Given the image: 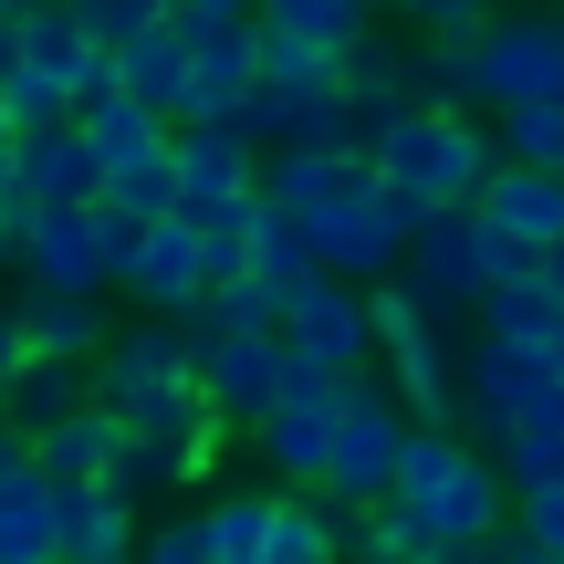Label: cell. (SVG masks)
I'll use <instances>...</instances> for the list:
<instances>
[{"label": "cell", "instance_id": "cell-33", "mask_svg": "<svg viewBox=\"0 0 564 564\" xmlns=\"http://www.w3.org/2000/svg\"><path fill=\"white\" fill-rule=\"evenodd\" d=\"M491 460H502V481H512V491H544V481H564V429L533 419V429H512Z\"/></svg>", "mask_w": 564, "mask_h": 564}, {"label": "cell", "instance_id": "cell-21", "mask_svg": "<svg viewBox=\"0 0 564 564\" xmlns=\"http://www.w3.org/2000/svg\"><path fill=\"white\" fill-rule=\"evenodd\" d=\"M116 440H126V419L105 398H84V408H63L53 429H32V460L53 470V481H95V470H116Z\"/></svg>", "mask_w": 564, "mask_h": 564}, {"label": "cell", "instance_id": "cell-16", "mask_svg": "<svg viewBox=\"0 0 564 564\" xmlns=\"http://www.w3.org/2000/svg\"><path fill=\"white\" fill-rule=\"evenodd\" d=\"M470 209H481V220L502 230L512 251H554V241H564V167H523V158H502V167L481 178V199H470Z\"/></svg>", "mask_w": 564, "mask_h": 564}, {"label": "cell", "instance_id": "cell-3", "mask_svg": "<svg viewBox=\"0 0 564 564\" xmlns=\"http://www.w3.org/2000/svg\"><path fill=\"white\" fill-rule=\"evenodd\" d=\"M241 126H251V147H282V137H356V116H345V53H324V42L262 21V84H251ZM356 147H366V137H356Z\"/></svg>", "mask_w": 564, "mask_h": 564}, {"label": "cell", "instance_id": "cell-28", "mask_svg": "<svg viewBox=\"0 0 564 564\" xmlns=\"http://www.w3.org/2000/svg\"><path fill=\"white\" fill-rule=\"evenodd\" d=\"M491 147L523 167H564V95H523V105H491Z\"/></svg>", "mask_w": 564, "mask_h": 564}, {"label": "cell", "instance_id": "cell-34", "mask_svg": "<svg viewBox=\"0 0 564 564\" xmlns=\"http://www.w3.org/2000/svg\"><path fill=\"white\" fill-rule=\"evenodd\" d=\"M199 324H282V293H272L262 272H220L209 303H199Z\"/></svg>", "mask_w": 564, "mask_h": 564}, {"label": "cell", "instance_id": "cell-5", "mask_svg": "<svg viewBox=\"0 0 564 564\" xmlns=\"http://www.w3.org/2000/svg\"><path fill=\"white\" fill-rule=\"evenodd\" d=\"M502 262H512V241L481 220V209H429V220H408L398 282L419 303H440V314H481V293L502 282Z\"/></svg>", "mask_w": 564, "mask_h": 564}, {"label": "cell", "instance_id": "cell-9", "mask_svg": "<svg viewBox=\"0 0 564 564\" xmlns=\"http://www.w3.org/2000/svg\"><path fill=\"white\" fill-rule=\"evenodd\" d=\"M282 345H293L303 366H335V377L377 366V282H356V272H314L293 303H282Z\"/></svg>", "mask_w": 564, "mask_h": 564}, {"label": "cell", "instance_id": "cell-19", "mask_svg": "<svg viewBox=\"0 0 564 564\" xmlns=\"http://www.w3.org/2000/svg\"><path fill=\"white\" fill-rule=\"evenodd\" d=\"M11 158H21V188H32V199H105L95 137H84L74 116H63V126H32V137H11Z\"/></svg>", "mask_w": 564, "mask_h": 564}, {"label": "cell", "instance_id": "cell-14", "mask_svg": "<svg viewBox=\"0 0 564 564\" xmlns=\"http://www.w3.org/2000/svg\"><path fill=\"white\" fill-rule=\"evenodd\" d=\"M188 32V105H178V126L188 116H241L251 105V84H262V21H188V11H167Z\"/></svg>", "mask_w": 564, "mask_h": 564}, {"label": "cell", "instance_id": "cell-2", "mask_svg": "<svg viewBox=\"0 0 564 564\" xmlns=\"http://www.w3.org/2000/svg\"><path fill=\"white\" fill-rule=\"evenodd\" d=\"M366 158H377L387 199H398L408 220H429V209H470L481 199V178L502 167V147H491L481 105H398V116L366 137Z\"/></svg>", "mask_w": 564, "mask_h": 564}, {"label": "cell", "instance_id": "cell-11", "mask_svg": "<svg viewBox=\"0 0 564 564\" xmlns=\"http://www.w3.org/2000/svg\"><path fill=\"white\" fill-rule=\"evenodd\" d=\"M209 282H220V251H209V230L188 220V209H158L116 293L137 303V314H199V303H209Z\"/></svg>", "mask_w": 564, "mask_h": 564}, {"label": "cell", "instance_id": "cell-4", "mask_svg": "<svg viewBox=\"0 0 564 564\" xmlns=\"http://www.w3.org/2000/svg\"><path fill=\"white\" fill-rule=\"evenodd\" d=\"M408 398L398 387L377 377V366H356V377H345V419H335V449H324V502L335 512H377L387 491H398V449H408Z\"/></svg>", "mask_w": 564, "mask_h": 564}, {"label": "cell", "instance_id": "cell-15", "mask_svg": "<svg viewBox=\"0 0 564 564\" xmlns=\"http://www.w3.org/2000/svg\"><path fill=\"white\" fill-rule=\"evenodd\" d=\"M137 491H126V481H105V470H95V481H53V564H116V554H137Z\"/></svg>", "mask_w": 564, "mask_h": 564}, {"label": "cell", "instance_id": "cell-10", "mask_svg": "<svg viewBox=\"0 0 564 564\" xmlns=\"http://www.w3.org/2000/svg\"><path fill=\"white\" fill-rule=\"evenodd\" d=\"M282 377H293L282 324H199V387H209V408H220L230 429L262 419V408L282 398Z\"/></svg>", "mask_w": 564, "mask_h": 564}, {"label": "cell", "instance_id": "cell-32", "mask_svg": "<svg viewBox=\"0 0 564 564\" xmlns=\"http://www.w3.org/2000/svg\"><path fill=\"white\" fill-rule=\"evenodd\" d=\"M105 199H126V209H137V220H158V209H178V137H167L158 158L116 167V178H105Z\"/></svg>", "mask_w": 564, "mask_h": 564}, {"label": "cell", "instance_id": "cell-12", "mask_svg": "<svg viewBox=\"0 0 564 564\" xmlns=\"http://www.w3.org/2000/svg\"><path fill=\"white\" fill-rule=\"evenodd\" d=\"M470 63H481V116L523 95H564V21L544 11H491L470 32Z\"/></svg>", "mask_w": 564, "mask_h": 564}, {"label": "cell", "instance_id": "cell-43", "mask_svg": "<svg viewBox=\"0 0 564 564\" xmlns=\"http://www.w3.org/2000/svg\"><path fill=\"white\" fill-rule=\"evenodd\" d=\"M0 137H11V95H0Z\"/></svg>", "mask_w": 564, "mask_h": 564}, {"label": "cell", "instance_id": "cell-24", "mask_svg": "<svg viewBox=\"0 0 564 564\" xmlns=\"http://www.w3.org/2000/svg\"><path fill=\"white\" fill-rule=\"evenodd\" d=\"M105 481H126L137 502H178V491H199V481H209V460H199L188 440H158V429H126V440H116V470H105Z\"/></svg>", "mask_w": 564, "mask_h": 564}, {"label": "cell", "instance_id": "cell-18", "mask_svg": "<svg viewBox=\"0 0 564 564\" xmlns=\"http://www.w3.org/2000/svg\"><path fill=\"white\" fill-rule=\"evenodd\" d=\"M21 335H32V356H84L95 366L105 356V335H116V324H105V293H53V282H21Z\"/></svg>", "mask_w": 564, "mask_h": 564}, {"label": "cell", "instance_id": "cell-26", "mask_svg": "<svg viewBox=\"0 0 564 564\" xmlns=\"http://www.w3.org/2000/svg\"><path fill=\"white\" fill-rule=\"evenodd\" d=\"M84 398H95V366L84 356H21V377L0 387V408H11L21 429H53L63 408H84Z\"/></svg>", "mask_w": 564, "mask_h": 564}, {"label": "cell", "instance_id": "cell-39", "mask_svg": "<svg viewBox=\"0 0 564 564\" xmlns=\"http://www.w3.org/2000/svg\"><path fill=\"white\" fill-rule=\"evenodd\" d=\"M21 356H32V335H21V314H0V387L21 377Z\"/></svg>", "mask_w": 564, "mask_h": 564}, {"label": "cell", "instance_id": "cell-41", "mask_svg": "<svg viewBox=\"0 0 564 564\" xmlns=\"http://www.w3.org/2000/svg\"><path fill=\"white\" fill-rule=\"evenodd\" d=\"M366 11H377V21H408V0H366Z\"/></svg>", "mask_w": 564, "mask_h": 564}, {"label": "cell", "instance_id": "cell-23", "mask_svg": "<svg viewBox=\"0 0 564 564\" xmlns=\"http://www.w3.org/2000/svg\"><path fill=\"white\" fill-rule=\"evenodd\" d=\"M481 335H523V345H554V335H564V293L544 282V251L512 262V272L481 293Z\"/></svg>", "mask_w": 564, "mask_h": 564}, {"label": "cell", "instance_id": "cell-7", "mask_svg": "<svg viewBox=\"0 0 564 564\" xmlns=\"http://www.w3.org/2000/svg\"><path fill=\"white\" fill-rule=\"evenodd\" d=\"M167 387H199V314H137L105 335L95 356V398L116 408V419H137L147 398H167Z\"/></svg>", "mask_w": 564, "mask_h": 564}, {"label": "cell", "instance_id": "cell-29", "mask_svg": "<svg viewBox=\"0 0 564 564\" xmlns=\"http://www.w3.org/2000/svg\"><path fill=\"white\" fill-rule=\"evenodd\" d=\"M262 21H282V32H303V42H324V53H345L356 32H377V11H366V0H262Z\"/></svg>", "mask_w": 564, "mask_h": 564}, {"label": "cell", "instance_id": "cell-30", "mask_svg": "<svg viewBox=\"0 0 564 564\" xmlns=\"http://www.w3.org/2000/svg\"><path fill=\"white\" fill-rule=\"evenodd\" d=\"M137 554H147V564H220V544H209V502L158 512V523L137 533Z\"/></svg>", "mask_w": 564, "mask_h": 564}, {"label": "cell", "instance_id": "cell-42", "mask_svg": "<svg viewBox=\"0 0 564 564\" xmlns=\"http://www.w3.org/2000/svg\"><path fill=\"white\" fill-rule=\"evenodd\" d=\"M21 11H32V0H0V21H21Z\"/></svg>", "mask_w": 564, "mask_h": 564}, {"label": "cell", "instance_id": "cell-6", "mask_svg": "<svg viewBox=\"0 0 564 564\" xmlns=\"http://www.w3.org/2000/svg\"><path fill=\"white\" fill-rule=\"evenodd\" d=\"M303 230H314V262L324 272H356V282H387V272L408 262V209L387 199L377 158H356V178L324 188V199L303 209Z\"/></svg>", "mask_w": 564, "mask_h": 564}, {"label": "cell", "instance_id": "cell-27", "mask_svg": "<svg viewBox=\"0 0 564 564\" xmlns=\"http://www.w3.org/2000/svg\"><path fill=\"white\" fill-rule=\"evenodd\" d=\"M272 512H282V481L209 491V544H220V564H272Z\"/></svg>", "mask_w": 564, "mask_h": 564}, {"label": "cell", "instance_id": "cell-38", "mask_svg": "<svg viewBox=\"0 0 564 564\" xmlns=\"http://www.w3.org/2000/svg\"><path fill=\"white\" fill-rule=\"evenodd\" d=\"M167 11H188V21H262V0H167Z\"/></svg>", "mask_w": 564, "mask_h": 564}, {"label": "cell", "instance_id": "cell-22", "mask_svg": "<svg viewBox=\"0 0 564 564\" xmlns=\"http://www.w3.org/2000/svg\"><path fill=\"white\" fill-rule=\"evenodd\" d=\"M0 564H53V470L32 449L0 460Z\"/></svg>", "mask_w": 564, "mask_h": 564}, {"label": "cell", "instance_id": "cell-37", "mask_svg": "<svg viewBox=\"0 0 564 564\" xmlns=\"http://www.w3.org/2000/svg\"><path fill=\"white\" fill-rule=\"evenodd\" d=\"M491 0H408V32H481Z\"/></svg>", "mask_w": 564, "mask_h": 564}, {"label": "cell", "instance_id": "cell-8", "mask_svg": "<svg viewBox=\"0 0 564 564\" xmlns=\"http://www.w3.org/2000/svg\"><path fill=\"white\" fill-rule=\"evenodd\" d=\"M335 419H345V377H335V366H303V356H293L282 398H272L262 419L241 429V440L262 449V470H272V481H324V449H335Z\"/></svg>", "mask_w": 564, "mask_h": 564}, {"label": "cell", "instance_id": "cell-25", "mask_svg": "<svg viewBox=\"0 0 564 564\" xmlns=\"http://www.w3.org/2000/svg\"><path fill=\"white\" fill-rule=\"evenodd\" d=\"M116 84L147 95L158 116H178V105H188V32H178V21H147L137 42H116Z\"/></svg>", "mask_w": 564, "mask_h": 564}, {"label": "cell", "instance_id": "cell-17", "mask_svg": "<svg viewBox=\"0 0 564 564\" xmlns=\"http://www.w3.org/2000/svg\"><path fill=\"white\" fill-rule=\"evenodd\" d=\"M398 105H419V42L356 32L345 42V116H356V137H377Z\"/></svg>", "mask_w": 564, "mask_h": 564}, {"label": "cell", "instance_id": "cell-36", "mask_svg": "<svg viewBox=\"0 0 564 564\" xmlns=\"http://www.w3.org/2000/svg\"><path fill=\"white\" fill-rule=\"evenodd\" d=\"M84 21H95V42H137L147 21H167V0H84Z\"/></svg>", "mask_w": 564, "mask_h": 564}, {"label": "cell", "instance_id": "cell-20", "mask_svg": "<svg viewBox=\"0 0 564 564\" xmlns=\"http://www.w3.org/2000/svg\"><path fill=\"white\" fill-rule=\"evenodd\" d=\"M74 126L95 137V167H105V178H116V167H137V158H158V147L178 137V116H158V105L126 95V84H116V95H95V105H74Z\"/></svg>", "mask_w": 564, "mask_h": 564}, {"label": "cell", "instance_id": "cell-13", "mask_svg": "<svg viewBox=\"0 0 564 564\" xmlns=\"http://www.w3.org/2000/svg\"><path fill=\"white\" fill-rule=\"evenodd\" d=\"M11 272H21V282H53V293H116L95 199H42L32 230H21V251H11Z\"/></svg>", "mask_w": 564, "mask_h": 564}, {"label": "cell", "instance_id": "cell-31", "mask_svg": "<svg viewBox=\"0 0 564 564\" xmlns=\"http://www.w3.org/2000/svg\"><path fill=\"white\" fill-rule=\"evenodd\" d=\"M0 95H11V137H32V126H63V116H74V84L32 74V63H0Z\"/></svg>", "mask_w": 564, "mask_h": 564}, {"label": "cell", "instance_id": "cell-35", "mask_svg": "<svg viewBox=\"0 0 564 564\" xmlns=\"http://www.w3.org/2000/svg\"><path fill=\"white\" fill-rule=\"evenodd\" d=\"M512 523L533 533V554H544V564H564V481H544V491H512Z\"/></svg>", "mask_w": 564, "mask_h": 564}, {"label": "cell", "instance_id": "cell-40", "mask_svg": "<svg viewBox=\"0 0 564 564\" xmlns=\"http://www.w3.org/2000/svg\"><path fill=\"white\" fill-rule=\"evenodd\" d=\"M21 449H32V429H21L11 408H0V460H21Z\"/></svg>", "mask_w": 564, "mask_h": 564}, {"label": "cell", "instance_id": "cell-1", "mask_svg": "<svg viewBox=\"0 0 564 564\" xmlns=\"http://www.w3.org/2000/svg\"><path fill=\"white\" fill-rule=\"evenodd\" d=\"M387 502L419 523L429 564H470V554H481V533L512 523V481H502V460H491V440H470L460 419H419V429H408V449H398V491H387Z\"/></svg>", "mask_w": 564, "mask_h": 564}]
</instances>
